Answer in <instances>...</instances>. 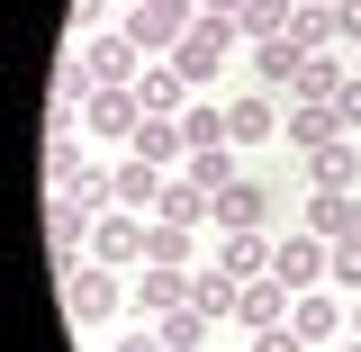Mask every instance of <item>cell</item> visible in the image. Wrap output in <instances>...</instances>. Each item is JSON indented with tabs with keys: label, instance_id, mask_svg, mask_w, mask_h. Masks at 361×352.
Here are the masks:
<instances>
[{
	"label": "cell",
	"instance_id": "1",
	"mask_svg": "<svg viewBox=\"0 0 361 352\" xmlns=\"http://www.w3.org/2000/svg\"><path fill=\"white\" fill-rule=\"evenodd\" d=\"M127 298H135V289H127L118 262H73V271H63V325H109Z\"/></svg>",
	"mask_w": 361,
	"mask_h": 352
},
{
	"label": "cell",
	"instance_id": "2",
	"mask_svg": "<svg viewBox=\"0 0 361 352\" xmlns=\"http://www.w3.org/2000/svg\"><path fill=\"white\" fill-rule=\"evenodd\" d=\"M118 28H127V37L145 45L154 63H163V54H172L190 28H199V0H127V9H118Z\"/></svg>",
	"mask_w": 361,
	"mask_h": 352
},
{
	"label": "cell",
	"instance_id": "3",
	"mask_svg": "<svg viewBox=\"0 0 361 352\" xmlns=\"http://www.w3.org/2000/svg\"><path fill=\"white\" fill-rule=\"evenodd\" d=\"M235 45H244V37H235V18H199V28H190V37H180L163 63H172L190 90H208V82L226 73V54H235Z\"/></svg>",
	"mask_w": 361,
	"mask_h": 352
},
{
	"label": "cell",
	"instance_id": "4",
	"mask_svg": "<svg viewBox=\"0 0 361 352\" xmlns=\"http://www.w3.org/2000/svg\"><path fill=\"white\" fill-rule=\"evenodd\" d=\"M90 235H99V208L73 199V190H45V244H54V262H63V271L90 262Z\"/></svg>",
	"mask_w": 361,
	"mask_h": 352
},
{
	"label": "cell",
	"instance_id": "5",
	"mask_svg": "<svg viewBox=\"0 0 361 352\" xmlns=\"http://www.w3.org/2000/svg\"><path fill=\"white\" fill-rule=\"evenodd\" d=\"M135 127H145V99H135L127 82L90 90V109H82V135H90V145H99V154H109V145L127 154V145H135Z\"/></svg>",
	"mask_w": 361,
	"mask_h": 352
},
{
	"label": "cell",
	"instance_id": "6",
	"mask_svg": "<svg viewBox=\"0 0 361 352\" xmlns=\"http://www.w3.org/2000/svg\"><path fill=\"white\" fill-rule=\"evenodd\" d=\"M99 163H109V154H99L82 127H45V190H82Z\"/></svg>",
	"mask_w": 361,
	"mask_h": 352
},
{
	"label": "cell",
	"instance_id": "7",
	"mask_svg": "<svg viewBox=\"0 0 361 352\" xmlns=\"http://www.w3.org/2000/svg\"><path fill=\"white\" fill-rule=\"evenodd\" d=\"M280 118H289V109H271V90H235V99H226V145H235V154H262L271 135H280Z\"/></svg>",
	"mask_w": 361,
	"mask_h": 352
},
{
	"label": "cell",
	"instance_id": "8",
	"mask_svg": "<svg viewBox=\"0 0 361 352\" xmlns=\"http://www.w3.org/2000/svg\"><path fill=\"white\" fill-rule=\"evenodd\" d=\"M325 262H334V244H325V235H307V226L271 244V280H289V289H325Z\"/></svg>",
	"mask_w": 361,
	"mask_h": 352
},
{
	"label": "cell",
	"instance_id": "9",
	"mask_svg": "<svg viewBox=\"0 0 361 352\" xmlns=\"http://www.w3.org/2000/svg\"><path fill=\"white\" fill-rule=\"evenodd\" d=\"M163 190H172V172H163V163H145V154H118V163H109V199L135 208V217H154V208H163Z\"/></svg>",
	"mask_w": 361,
	"mask_h": 352
},
{
	"label": "cell",
	"instance_id": "10",
	"mask_svg": "<svg viewBox=\"0 0 361 352\" xmlns=\"http://www.w3.org/2000/svg\"><path fill=\"white\" fill-rule=\"evenodd\" d=\"M334 135H353V127H343V109H334V99H289V118H280V145H289L298 163H307L316 145H334Z\"/></svg>",
	"mask_w": 361,
	"mask_h": 352
},
{
	"label": "cell",
	"instance_id": "11",
	"mask_svg": "<svg viewBox=\"0 0 361 352\" xmlns=\"http://www.w3.org/2000/svg\"><path fill=\"white\" fill-rule=\"evenodd\" d=\"M289 325H298V344H307V352H334L343 334H353V316H343V298H334V289H298Z\"/></svg>",
	"mask_w": 361,
	"mask_h": 352
},
{
	"label": "cell",
	"instance_id": "12",
	"mask_svg": "<svg viewBox=\"0 0 361 352\" xmlns=\"http://www.w3.org/2000/svg\"><path fill=\"white\" fill-rule=\"evenodd\" d=\"M208 226H217V235H262V226H271V190H262L253 172H244V181H226V190H217V208H208Z\"/></svg>",
	"mask_w": 361,
	"mask_h": 352
},
{
	"label": "cell",
	"instance_id": "13",
	"mask_svg": "<svg viewBox=\"0 0 361 352\" xmlns=\"http://www.w3.org/2000/svg\"><path fill=\"white\" fill-rule=\"evenodd\" d=\"M82 54H90V73H99V90H109V82H127V90H135V73L154 63V54L127 37V28H109V37H82Z\"/></svg>",
	"mask_w": 361,
	"mask_h": 352
},
{
	"label": "cell",
	"instance_id": "14",
	"mask_svg": "<svg viewBox=\"0 0 361 352\" xmlns=\"http://www.w3.org/2000/svg\"><path fill=\"white\" fill-rule=\"evenodd\" d=\"M145 226L154 217H135V208H109V217H99V235H90V262H145Z\"/></svg>",
	"mask_w": 361,
	"mask_h": 352
},
{
	"label": "cell",
	"instance_id": "15",
	"mask_svg": "<svg viewBox=\"0 0 361 352\" xmlns=\"http://www.w3.org/2000/svg\"><path fill=\"white\" fill-rule=\"evenodd\" d=\"M289 308H298V289H289V280H244V308H235V325H244V334H262V325H289Z\"/></svg>",
	"mask_w": 361,
	"mask_h": 352
},
{
	"label": "cell",
	"instance_id": "16",
	"mask_svg": "<svg viewBox=\"0 0 361 352\" xmlns=\"http://www.w3.org/2000/svg\"><path fill=\"white\" fill-rule=\"evenodd\" d=\"M190 308L208 316V325H235V308H244V280H235V271H190Z\"/></svg>",
	"mask_w": 361,
	"mask_h": 352
},
{
	"label": "cell",
	"instance_id": "17",
	"mask_svg": "<svg viewBox=\"0 0 361 352\" xmlns=\"http://www.w3.org/2000/svg\"><path fill=\"white\" fill-rule=\"evenodd\" d=\"M353 199H361V190H307L298 226H307V235H325V244H343V235H353Z\"/></svg>",
	"mask_w": 361,
	"mask_h": 352
},
{
	"label": "cell",
	"instance_id": "18",
	"mask_svg": "<svg viewBox=\"0 0 361 352\" xmlns=\"http://www.w3.org/2000/svg\"><path fill=\"white\" fill-rule=\"evenodd\" d=\"M353 181H361V145L353 135H334V145L307 154V190H353Z\"/></svg>",
	"mask_w": 361,
	"mask_h": 352
},
{
	"label": "cell",
	"instance_id": "19",
	"mask_svg": "<svg viewBox=\"0 0 361 352\" xmlns=\"http://www.w3.org/2000/svg\"><path fill=\"white\" fill-rule=\"evenodd\" d=\"M135 308H145V316H172V308H190V271H172V262H145V280H135Z\"/></svg>",
	"mask_w": 361,
	"mask_h": 352
},
{
	"label": "cell",
	"instance_id": "20",
	"mask_svg": "<svg viewBox=\"0 0 361 352\" xmlns=\"http://www.w3.org/2000/svg\"><path fill=\"white\" fill-rule=\"evenodd\" d=\"M135 99H145V118H180L190 109V82H180L172 63H145L135 73Z\"/></svg>",
	"mask_w": 361,
	"mask_h": 352
},
{
	"label": "cell",
	"instance_id": "21",
	"mask_svg": "<svg viewBox=\"0 0 361 352\" xmlns=\"http://www.w3.org/2000/svg\"><path fill=\"white\" fill-rule=\"evenodd\" d=\"M127 154H145V163H163V172H180V163H190V135H180V118H145Z\"/></svg>",
	"mask_w": 361,
	"mask_h": 352
},
{
	"label": "cell",
	"instance_id": "22",
	"mask_svg": "<svg viewBox=\"0 0 361 352\" xmlns=\"http://www.w3.org/2000/svg\"><path fill=\"white\" fill-rule=\"evenodd\" d=\"M298 63H307V45H298V37H262V45H253V90H289Z\"/></svg>",
	"mask_w": 361,
	"mask_h": 352
},
{
	"label": "cell",
	"instance_id": "23",
	"mask_svg": "<svg viewBox=\"0 0 361 352\" xmlns=\"http://www.w3.org/2000/svg\"><path fill=\"white\" fill-rule=\"evenodd\" d=\"M271 244H280V235H217V271H235V280H262L271 271Z\"/></svg>",
	"mask_w": 361,
	"mask_h": 352
},
{
	"label": "cell",
	"instance_id": "24",
	"mask_svg": "<svg viewBox=\"0 0 361 352\" xmlns=\"http://www.w3.org/2000/svg\"><path fill=\"white\" fill-rule=\"evenodd\" d=\"M145 262H172V271H190V262H199V226L154 217V226H145Z\"/></svg>",
	"mask_w": 361,
	"mask_h": 352
},
{
	"label": "cell",
	"instance_id": "25",
	"mask_svg": "<svg viewBox=\"0 0 361 352\" xmlns=\"http://www.w3.org/2000/svg\"><path fill=\"white\" fill-rule=\"evenodd\" d=\"M208 208H217V190H199L190 172H172V190H163V208H154V217H172V226H208Z\"/></svg>",
	"mask_w": 361,
	"mask_h": 352
},
{
	"label": "cell",
	"instance_id": "26",
	"mask_svg": "<svg viewBox=\"0 0 361 352\" xmlns=\"http://www.w3.org/2000/svg\"><path fill=\"white\" fill-rule=\"evenodd\" d=\"M289 28H298V0H253V9L235 18V37H244V45H262V37H289Z\"/></svg>",
	"mask_w": 361,
	"mask_h": 352
},
{
	"label": "cell",
	"instance_id": "27",
	"mask_svg": "<svg viewBox=\"0 0 361 352\" xmlns=\"http://www.w3.org/2000/svg\"><path fill=\"white\" fill-rule=\"evenodd\" d=\"M343 82H353V73H343L334 54H307V63L289 73V99H334V90H343Z\"/></svg>",
	"mask_w": 361,
	"mask_h": 352
},
{
	"label": "cell",
	"instance_id": "28",
	"mask_svg": "<svg viewBox=\"0 0 361 352\" xmlns=\"http://www.w3.org/2000/svg\"><path fill=\"white\" fill-rule=\"evenodd\" d=\"M180 172L199 181V190H226V181H244V154H235V145H199Z\"/></svg>",
	"mask_w": 361,
	"mask_h": 352
},
{
	"label": "cell",
	"instance_id": "29",
	"mask_svg": "<svg viewBox=\"0 0 361 352\" xmlns=\"http://www.w3.org/2000/svg\"><path fill=\"white\" fill-rule=\"evenodd\" d=\"M154 334H163L172 352H199V344H208V316H199V308H172V316H154Z\"/></svg>",
	"mask_w": 361,
	"mask_h": 352
},
{
	"label": "cell",
	"instance_id": "30",
	"mask_svg": "<svg viewBox=\"0 0 361 352\" xmlns=\"http://www.w3.org/2000/svg\"><path fill=\"white\" fill-rule=\"evenodd\" d=\"M180 135H190V154L199 145H226V109H180Z\"/></svg>",
	"mask_w": 361,
	"mask_h": 352
},
{
	"label": "cell",
	"instance_id": "31",
	"mask_svg": "<svg viewBox=\"0 0 361 352\" xmlns=\"http://www.w3.org/2000/svg\"><path fill=\"white\" fill-rule=\"evenodd\" d=\"M109 9H118V0H73V45H82V37H109Z\"/></svg>",
	"mask_w": 361,
	"mask_h": 352
},
{
	"label": "cell",
	"instance_id": "32",
	"mask_svg": "<svg viewBox=\"0 0 361 352\" xmlns=\"http://www.w3.org/2000/svg\"><path fill=\"white\" fill-rule=\"evenodd\" d=\"M334 289H361V244H334V262H325Z\"/></svg>",
	"mask_w": 361,
	"mask_h": 352
},
{
	"label": "cell",
	"instance_id": "33",
	"mask_svg": "<svg viewBox=\"0 0 361 352\" xmlns=\"http://www.w3.org/2000/svg\"><path fill=\"white\" fill-rule=\"evenodd\" d=\"M253 352H307V344H298V325H262V334H253Z\"/></svg>",
	"mask_w": 361,
	"mask_h": 352
},
{
	"label": "cell",
	"instance_id": "34",
	"mask_svg": "<svg viewBox=\"0 0 361 352\" xmlns=\"http://www.w3.org/2000/svg\"><path fill=\"white\" fill-rule=\"evenodd\" d=\"M109 352H172V344H163L154 325H135V334H118V344H109Z\"/></svg>",
	"mask_w": 361,
	"mask_h": 352
},
{
	"label": "cell",
	"instance_id": "35",
	"mask_svg": "<svg viewBox=\"0 0 361 352\" xmlns=\"http://www.w3.org/2000/svg\"><path fill=\"white\" fill-rule=\"evenodd\" d=\"M334 109H343V127H361V73H353L343 90H334Z\"/></svg>",
	"mask_w": 361,
	"mask_h": 352
},
{
	"label": "cell",
	"instance_id": "36",
	"mask_svg": "<svg viewBox=\"0 0 361 352\" xmlns=\"http://www.w3.org/2000/svg\"><path fill=\"white\" fill-rule=\"evenodd\" d=\"M253 0H199V18H244Z\"/></svg>",
	"mask_w": 361,
	"mask_h": 352
},
{
	"label": "cell",
	"instance_id": "37",
	"mask_svg": "<svg viewBox=\"0 0 361 352\" xmlns=\"http://www.w3.org/2000/svg\"><path fill=\"white\" fill-rule=\"evenodd\" d=\"M334 352H361V334H343V344H334Z\"/></svg>",
	"mask_w": 361,
	"mask_h": 352
},
{
	"label": "cell",
	"instance_id": "38",
	"mask_svg": "<svg viewBox=\"0 0 361 352\" xmlns=\"http://www.w3.org/2000/svg\"><path fill=\"white\" fill-rule=\"evenodd\" d=\"M353 334H361V308H353Z\"/></svg>",
	"mask_w": 361,
	"mask_h": 352
},
{
	"label": "cell",
	"instance_id": "39",
	"mask_svg": "<svg viewBox=\"0 0 361 352\" xmlns=\"http://www.w3.org/2000/svg\"><path fill=\"white\" fill-rule=\"evenodd\" d=\"M118 9H127V0H118Z\"/></svg>",
	"mask_w": 361,
	"mask_h": 352
}]
</instances>
